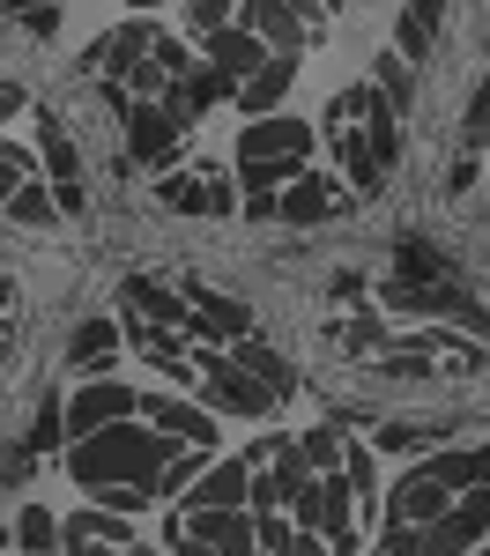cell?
Wrapping results in <instances>:
<instances>
[{"label":"cell","mask_w":490,"mask_h":556,"mask_svg":"<svg viewBox=\"0 0 490 556\" xmlns=\"http://www.w3.org/2000/svg\"><path fill=\"white\" fill-rule=\"evenodd\" d=\"M172 453L178 445L156 438L149 424H112V430H97V438H83V445H67V475L83 482L89 497L97 490H149L156 497V475H164Z\"/></svg>","instance_id":"1"},{"label":"cell","mask_w":490,"mask_h":556,"mask_svg":"<svg viewBox=\"0 0 490 556\" xmlns=\"http://www.w3.org/2000/svg\"><path fill=\"white\" fill-rule=\"evenodd\" d=\"M312 172V127L305 119H290V112H275V119H246L238 134V186L246 193H275L282 178Z\"/></svg>","instance_id":"2"},{"label":"cell","mask_w":490,"mask_h":556,"mask_svg":"<svg viewBox=\"0 0 490 556\" xmlns=\"http://www.w3.org/2000/svg\"><path fill=\"white\" fill-rule=\"evenodd\" d=\"M60 416H67V445H83V438H97V430H112V424H134L141 416V393L120 386V379H83L60 401Z\"/></svg>","instance_id":"3"},{"label":"cell","mask_w":490,"mask_h":556,"mask_svg":"<svg viewBox=\"0 0 490 556\" xmlns=\"http://www.w3.org/2000/svg\"><path fill=\"white\" fill-rule=\"evenodd\" d=\"M193 371H201V386H209V401H201L209 416H246V424H261V416L282 408L267 386H253L230 356H216V349H201V356H193Z\"/></svg>","instance_id":"4"},{"label":"cell","mask_w":490,"mask_h":556,"mask_svg":"<svg viewBox=\"0 0 490 556\" xmlns=\"http://www.w3.org/2000/svg\"><path fill=\"white\" fill-rule=\"evenodd\" d=\"M134 424H149L156 438H172L186 453H216V416L201 408V401H178V393H141V416Z\"/></svg>","instance_id":"5"},{"label":"cell","mask_w":490,"mask_h":556,"mask_svg":"<svg viewBox=\"0 0 490 556\" xmlns=\"http://www.w3.org/2000/svg\"><path fill=\"white\" fill-rule=\"evenodd\" d=\"M38 172L52 178V201H60V215H75L89 201V186H83V149L67 141V127L52 119V112H38Z\"/></svg>","instance_id":"6"},{"label":"cell","mask_w":490,"mask_h":556,"mask_svg":"<svg viewBox=\"0 0 490 556\" xmlns=\"http://www.w3.org/2000/svg\"><path fill=\"white\" fill-rule=\"evenodd\" d=\"M350 208H356V201L327 172H298V178H290V193H275V223H290V230H319L327 215H350Z\"/></svg>","instance_id":"7"},{"label":"cell","mask_w":490,"mask_h":556,"mask_svg":"<svg viewBox=\"0 0 490 556\" xmlns=\"http://www.w3.org/2000/svg\"><path fill=\"white\" fill-rule=\"evenodd\" d=\"M120 127H127V164H149V172L178 164V141H186V134H178L172 119L156 112V104H134V112L120 119Z\"/></svg>","instance_id":"8"},{"label":"cell","mask_w":490,"mask_h":556,"mask_svg":"<svg viewBox=\"0 0 490 556\" xmlns=\"http://www.w3.org/2000/svg\"><path fill=\"white\" fill-rule=\"evenodd\" d=\"M445 505H453V497H445L439 482L424 475V460H416L409 475H394V490H387V505H379V513H387V527H431Z\"/></svg>","instance_id":"9"},{"label":"cell","mask_w":490,"mask_h":556,"mask_svg":"<svg viewBox=\"0 0 490 556\" xmlns=\"http://www.w3.org/2000/svg\"><path fill=\"white\" fill-rule=\"evenodd\" d=\"M246 482H253V460H209L201 482L186 490V513H246Z\"/></svg>","instance_id":"10"},{"label":"cell","mask_w":490,"mask_h":556,"mask_svg":"<svg viewBox=\"0 0 490 556\" xmlns=\"http://www.w3.org/2000/svg\"><path fill=\"white\" fill-rule=\"evenodd\" d=\"M149 38H156V23H120V30H104V38H97V52H89L83 67L97 75V83H127L134 67L149 60Z\"/></svg>","instance_id":"11"},{"label":"cell","mask_w":490,"mask_h":556,"mask_svg":"<svg viewBox=\"0 0 490 556\" xmlns=\"http://www.w3.org/2000/svg\"><path fill=\"white\" fill-rule=\"evenodd\" d=\"M424 475L439 482L445 497H468V490H490V445H439Z\"/></svg>","instance_id":"12"},{"label":"cell","mask_w":490,"mask_h":556,"mask_svg":"<svg viewBox=\"0 0 490 556\" xmlns=\"http://www.w3.org/2000/svg\"><path fill=\"white\" fill-rule=\"evenodd\" d=\"M178 519H186L193 542H209L216 556H261V542H253V513H178Z\"/></svg>","instance_id":"13"},{"label":"cell","mask_w":490,"mask_h":556,"mask_svg":"<svg viewBox=\"0 0 490 556\" xmlns=\"http://www.w3.org/2000/svg\"><path fill=\"white\" fill-rule=\"evenodd\" d=\"M230 364H238V371H246V379H253V386H267L275 401H290V393H298V364H290L282 349L253 342V334H246V342L230 349Z\"/></svg>","instance_id":"14"},{"label":"cell","mask_w":490,"mask_h":556,"mask_svg":"<svg viewBox=\"0 0 490 556\" xmlns=\"http://www.w3.org/2000/svg\"><path fill=\"white\" fill-rule=\"evenodd\" d=\"M290 83H298V60H267L253 83H238L230 104H238L246 119H275V112H282V97H290Z\"/></svg>","instance_id":"15"},{"label":"cell","mask_w":490,"mask_h":556,"mask_svg":"<svg viewBox=\"0 0 490 556\" xmlns=\"http://www.w3.org/2000/svg\"><path fill=\"white\" fill-rule=\"evenodd\" d=\"M439 23H445V8H401L394 15V60L401 67H424L431 52H439Z\"/></svg>","instance_id":"16"},{"label":"cell","mask_w":490,"mask_h":556,"mask_svg":"<svg viewBox=\"0 0 490 556\" xmlns=\"http://www.w3.org/2000/svg\"><path fill=\"white\" fill-rule=\"evenodd\" d=\"M112 356H120V327H112V319H83V327H75V342H67V364H75L83 379H104V371H112Z\"/></svg>","instance_id":"17"},{"label":"cell","mask_w":490,"mask_h":556,"mask_svg":"<svg viewBox=\"0 0 490 556\" xmlns=\"http://www.w3.org/2000/svg\"><path fill=\"white\" fill-rule=\"evenodd\" d=\"M8 542H15V556H60V513H45L38 497L15 513V527H8Z\"/></svg>","instance_id":"18"},{"label":"cell","mask_w":490,"mask_h":556,"mask_svg":"<svg viewBox=\"0 0 490 556\" xmlns=\"http://www.w3.org/2000/svg\"><path fill=\"white\" fill-rule=\"evenodd\" d=\"M8 223H15V230H52V223H60V201H52V186H38V178H23V186H15V193H8Z\"/></svg>","instance_id":"19"},{"label":"cell","mask_w":490,"mask_h":556,"mask_svg":"<svg viewBox=\"0 0 490 556\" xmlns=\"http://www.w3.org/2000/svg\"><path fill=\"white\" fill-rule=\"evenodd\" d=\"M335 342H342V356H356V364H379L394 334L379 327V312H356V319H342V327H335Z\"/></svg>","instance_id":"20"},{"label":"cell","mask_w":490,"mask_h":556,"mask_svg":"<svg viewBox=\"0 0 490 556\" xmlns=\"http://www.w3.org/2000/svg\"><path fill=\"white\" fill-rule=\"evenodd\" d=\"M342 482H350V505L379 513V453L372 445H342Z\"/></svg>","instance_id":"21"},{"label":"cell","mask_w":490,"mask_h":556,"mask_svg":"<svg viewBox=\"0 0 490 556\" xmlns=\"http://www.w3.org/2000/svg\"><path fill=\"white\" fill-rule=\"evenodd\" d=\"M298 468L319 482V475H342V430L335 424H319V430H305L298 438Z\"/></svg>","instance_id":"22"},{"label":"cell","mask_w":490,"mask_h":556,"mask_svg":"<svg viewBox=\"0 0 490 556\" xmlns=\"http://www.w3.org/2000/svg\"><path fill=\"white\" fill-rule=\"evenodd\" d=\"M23 445H30L38 460L67 445V416H60V393H38V408H30V430H23Z\"/></svg>","instance_id":"23"},{"label":"cell","mask_w":490,"mask_h":556,"mask_svg":"<svg viewBox=\"0 0 490 556\" xmlns=\"http://www.w3.org/2000/svg\"><path fill=\"white\" fill-rule=\"evenodd\" d=\"M156 201L178 215H209V172H172V178H156Z\"/></svg>","instance_id":"24"},{"label":"cell","mask_w":490,"mask_h":556,"mask_svg":"<svg viewBox=\"0 0 490 556\" xmlns=\"http://www.w3.org/2000/svg\"><path fill=\"white\" fill-rule=\"evenodd\" d=\"M372 453H439V430H424V424H372Z\"/></svg>","instance_id":"25"},{"label":"cell","mask_w":490,"mask_h":556,"mask_svg":"<svg viewBox=\"0 0 490 556\" xmlns=\"http://www.w3.org/2000/svg\"><path fill=\"white\" fill-rule=\"evenodd\" d=\"M149 67H156L164 83H186V75H193V45L172 38V30H156V38H149Z\"/></svg>","instance_id":"26"},{"label":"cell","mask_w":490,"mask_h":556,"mask_svg":"<svg viewBox=\"0 0 490 556\" xmlns=\"http://www.w3.org/2000/svg\"><path fill=\"white\" fill-rule=\"evenodd\" d=\"M201 468H209V453H186V445H178L172 460H164V475H156V497H186V490L201 482Z\"/></svg>","instance_id":"27"},{"label":"cell","mask_w":490,"mask_h":556,"mask_svg":"<svg viewBox=\"0 0 490 556\" xmlns=\"http://www.w3.org/2000/svg\"><path fill=\"white\" fill-rule=\"evenodd\" d=\"M230 15H238V8H223V0H193V8H186V30L209 45L216 30H230Z\"/></svg>","instance_id":"28"},{"label":"cell","mask_w":490,"mask_h":556,"mask_svg":"<svg viewBox=\"0 0 490 556\" xmlns=\"http://www.w3.org/2000/svg\"><path fill=\"white\" fill-rule=\"evenodd\" d=\"M30 468H38V453H30L23 438H8V445H0V482H8V490H23Z\"/></svg>","instance_id":"29"},{"label":"cell","mask_w":490,"mask_h":556,"mask_svg":"<svg viewBox=\"0 0 490 556\" xmlns=\"http://www.w3.org/2000/svg\"><path fill=\"white\" fill-rule=\"evenodd\" d=\"M89 505H104V513H112V519H134V513H149L156 497H149V490H97Z\"/></svg>","instance_id":"30"},{"label":"cell","mask_w":490,"mask_h":556,"mask_svg":"<svg viewBox=\"0 0 490 556\" xmlns=\"http://www.w3.org/2000/svg\"><path fill=\"white\" fill-rule=\"evenodd\" d=\"M23 30L30 38H60V8H23Z\"/></svg>","instance_id":"31"},{"label":"cell","mask_w":490,"mask_h":556,"mask_svg":"<svg viewBox=\"0 0 490 556\" xmlns=\"http://www.w3.org/2000/svg\"><path fill=\"white\" fill-rule=\"evenodd\" d=\"M238 215H246V223H275V193H246V208H238Z\"/></svg>","instance_id":"32"},{"label":"cell","mask_w":490,"mask_h":556,"mask_svg":"<svg viewBox=\"0 0 490 556\" xmlns=\"http://www.w3.org/2000/svg\"><path fill=\"white\" fill-rule=\"evenodd\" d=\"M15 112H30V97H23V83H0V119H15Z\"/></svg>","instance_id":"33"},{"label":"cell","mask_w":490,"mask_h":556,"mask_svg":"<svg viewBox=\"0 0 490 556\" xmlns=\"http://www.w3.org/2000/svg\"><path fill=\"white\" fill-rule=\"evenodd\" d=\"M290 534H298V527H290ZM290 556H327V542H319V534H298V542H290Z\"/></svg>","instance_id":"34"},{"label":"cell","mask_w":490,"mask_h":556,"mask_svg":"<svg viewBox=\"0 0 490 556\" xmlns=\"http://www.w3.org/2000/svg\"><path fill=\"white\" fill-rule=\"evenodd\" d=\"M8 298H15V282H8V275H0V304H8Z\"/></svg>","instance_id":"35"},{"label":"cell","mask_w":490,"mask_h":556,"mask_svg":"<svg viewBox=\"0 0 490 556\" xmlns=\"http://www.w3.org/2000/svg\"><path fill=\"white\" fill-rule=\"evenodd\" d=\"M0 556H8V527H0Z\"/></svg>","instance_id":"36"},{"label":"cell","mask_w":490,"mask_h":556,"mask_svg":"<svg viewBox=\"0 0 490 556\" xmlns=\"http://www.w3.org/2000/svg\"><path fill=\"white\" fill-rule=\"evenodd\" d=\"M0 364H8V334H0Z\"/></svg>","instance_id":"37"},{"label":"cell","mask_w":490,"mask_h":556,"mask_svg":"<svg viewBox=\"0 0 490 556\" xmlns=\"http://www.w3.org/2000/svg\"><path fill=\"white\" fill-rule=\"evenodd\" d=\"M372 556H379V549H372Z\"/></svg>","instance_id":"38"}]
</instances>
